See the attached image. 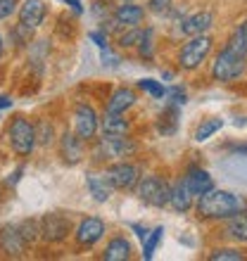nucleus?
I'll use <instances>...</instances> for the list:
<instances>
[{
    "label": "nucleus",
    "instance_id": "1",
    "mask_svg": "<svg viewBox=\"0 0 247 261\" xmlns=\"http://www.w3.org/2000/svg\"><path fill=\"white\" fill-rule=\"evenodd\" d=\"M247 202L242 197L233 193H226V190H209V193L200 195L197 202V212L207 219H228L238 212H245Z\"/></svg>",
    "mask_w": 247,
    "mask_h": 261
},
{
    "label": "nucleus",
    "instance_id": "2",
    "mask_svg": "<svg viewBox=\"0 0 247 261\" xmlns=\"http://www.w3.org/2000/svg\"><path fill=\"white\" fill-rule=\"evenodd\" d=\"M7 138H10V145H12L14 154L29 157L36 145V126L24 117H14L10 128H7Z\"/></svg>",
    "mask_w": 247,
    "mask_h": 261
},
{
    "label": "nucleus",
    "instance_id": "3",
    "mask_svg": "<svg viewBox=\"0 0 247 261\" xmlns=\"http://www.w3.org/2000/svg\"><path fill=\"white\" fill-rule=\"evenodd\" d=\"M242 71H245V57L233 53V50H228V48H224L219 53L216 62H214V69H212L214 79H216V81H224V83L238 79Z\"/></svg>",
    "mask_w": 247,
    "mask_h": 261
},
{
    "label": "nucleus",
    "instance_id": "4",
    "mask_svg": "<svg viewBox=\"0 0 247 261\" xmlns=\"http://www.w3.org/2000/svg\"><path fill=\"white\" fill-rule=\"evenodd\" d=\"M209 50H212V38L205 34L200 36H192L190 43H185L183 50H181V67L183 69H195L200 67V64L207 60V55H209Z\"/></svg>",
    "mask_w": 247,
    "mask_h": 261
},
{
    "label": "nucleus",
    "instance_id": "5",
    "mask_svg": "<svg viewBox=\"0 0 247 261\" xmlns=\"http://www.w3.org/2000/svg\"><path fill=\"white\" fill-rule=\"evenodd\" d=\"M169 193H171V188L166 186L162 178H157V176H147L138 186V197L143 199L145 204H152V206H164L169 202Z\"/></svg>",
    "mask_w": 247,
    "mask_h": 261
},
{
    "label": "nucleus",
    "instance_id": "6",
    "mask_svg": "<svg viewBox=\"0 0 247 261\" xmlns=\"http://www.w3.org/2000/svg\"><path fill=\"white\" fill-rule=\"evenodd\" d=\"M136 152V143L124 136H105L97 145V157L100 159H121L131 157Z\"/></svg>",
    "mask_w": 247,
    "mask_h": 261
},
{
    "label": "nucleus",
    "instance_id": "7",
    "mask_svg": "<svg viewBox=\"0 0 247 261\" xmlns=\"http://www.w3.org/2000/svg\"><path fill=\"white\" fill-rule=\"evenodd\" d=\"M74 130L81 140H90L97 133V117L90 105H76L74 110Z\"/></svg>",
    "mask_w": 247,
    "mask_h": 261
},
{
    "label": "nucleus",
    "instance_id": "8",
    "mask_svg": "<svg viewBox=\"0 0 247 261\" xmlns=\"http://www.w3.org/2000/svg\"><path fill=\"white\" fill-rule=\"evenodd\" d=\"M38 226H41V235L48 242H62L69 233V221L64 219V216H60V214H48V216H43V221Z\"/></svg>",
    "mask_w": 247,
    "mask_h": 261
},
{
    "label": "nucleus",
    "instance_id": "9",
    "mask_svg": "<svg viewBox=\"0 0 247 261\" xmlns=\"http://www.w3.org/2000/svg\"><path fill=\"white\" fill-rule=\"evenodd\" d=\"M45 12H48V7L43 0H24L19 7V24L29 29L41 27L43 19H45Z\"/></svg>",
    "mask_w": 247,
    "mask_h": 261
},
{
    "label": "nucleus",
    "instance_id": "10",
    "mask_svg": "<svg viewBox=\"0 0 247 261\" xmlns=\"http://www.w3.org/2000/svg\"><path fill=\"white\" fill-rule=\"evenodd\" d=\"M107 178H110L112 188H119V190H129L138 183V169L133 164H114L107 171Z\"/></svg>",
    "mask_w": 247,
    "mask_h": 261
},
{
    "label": "nucleus",
    "instance_id": "11",
    "mask_svg": "<svg viewBox=\"0 0 247 261\" xmlns=\"http://www.w3.org/2000/svg\"><path fill=\"white\" fill-rule=\"evenodd\" d=\"M0 249L5 252V254H21L24 249H27V240H24V235H21L19 228H3L0 230Z\"/></svg>",
    "mask_w": 247,
    "mask_h": 261
},
{
    "label": "nucleus",
    "instance_id": "12",
    "mask_svg": "<svg viewBox=\"0 0 247 261\" xmlns=\"http://www.w3.org/2000/svg\"><path fill=\"white\" fill-rule=\"evenodd\" d=\"M105 233V223L100 219H86L81 221V226L76 228V240L81 245H95Z\"/></svg>",
    "mask_w": 247,
    "mask_h": 261
},
{
    "label": "nucleus",
    "instance_id": "13",
    "mask_svg": "<svg viewBox=\"0 0 247 261\" xmlns=\"http://www.w3.org/2000/svg\"><path fill=\"white\" fill-rule=\"evenodd\" d=\"M145 12L140 5H131V3H124V5L117 7L114 12V24L117 27H138L143 21Z\"/></svg>",
    "mask_w": 247,
    "mask_h": 261
},
{
    "label": "nucleus",
    "instance_id": "14",
    "mask_svg": "<svg viewBox=\"0 0 247 261\" xmlns=\"http://www.w3.org/2000/svg\"><path fill=\"white\" fill-rule=\"evenodd\" d=\"M62 157L67 164H79L83 157V147H81V138L74 133H64L62 136Z\"/></svg>",
    "mask_w": 247,
    "mask_h": 261
},
{
    "label": "nucleus",
    "instance_id": "15",
    "mask_svg": "<svg viewBox=\"0 0 247 261\" xmlns=\"http://www.w3.org/2000/svg\"><path fill=\"white\" fill-rule=\"evenodd\" d=\"M212 12H197L192 14V17H188V19L183 21V27H181V34L185 36H200L205 34L207 29L212 27Z\"/></svg>",
    "mask_w": 247,
    "mask_h": 261
},
{
    "label": "nucleus",
    "instance_id": "16",
    "mask_svg": "<svg viewBox=\"0 0 247 261\" xmlns=\"http://www.w3.org/2000/svg\"><path fill=\"white\" fill-rule=\"evenodd\" d=\"M185 186L190 188L192 195H205L214 188V183H212V176H209L207 171H202V169H192V171L185 176Z\"/></svg>",
    "mask_w": 247,
    "mask_h": 261
},
{
    "label": "nucleus",
    "instance_id": "17",
    "mask_svg": "<svg viewBox=\"0 0 247 261\" xmlns=\"http://www.w3.org/2000/svg\"><path fill=\"white\" fill-rule=\"evenodd\" d=\"M86 183H88L90 195L97 199V202H107L112 195V183L107 176H97V173H88L86 176Z\"/></svg>",
    "mask_w": 247,
    "mask_h": 261
},
{
    "label": "nucleus",
    "instance_id": "18",
    "mask_svg": "<svg viewBox=\"0 0 247 261\" xmlns=\"http://www.w3.org/2000/svg\"><path fill=\"white\" fill-rule=\"evenodd\" d=\"M169 202L176 212H188L192 204V193L190 188L185 186V180H179L176 186L171 188V193H169Z\"/></svg>",
    "mask_w": 247,
    "mask_h": 261
},
{
    "label": "nucleus",
    "instance_id": "19",
    "mask_svg": "<svg viewBox=\"0 0 247 261\" xmlns=\"http://www.w3.org/2000/svg\"><path fill=\"white\" fill-rule=\"evenodd\" d=\"M136 102V93L131 88H119L114 95L110 97V102H107V112H114V114H124V112L133 107Z\"/></svg>",
    "mask_w": 247,
    "mask_h": 261
},
{
    "label": "nucleus",
    "instance_id": "20",
    "mask_svg": "<svg viewBox=\"0 0 247 261\" xmlns=\"http://www.w3.org/2000/svg\"><path fill=\"white\" fill-rule=\"evenodd\" d=\"M100 126H103L105 136H126L129 133V121L124 119V114H114V112H107Z\"/></svg>",
    "mask_w": 247,
    "mask_h": 261
},
{
    "label": "nucleus",
    "instance_id": "21",
    "mask_svg": "<svg viewBox=\"0 0 247 261\" xmlns=\"http://www.w3.org/2000/svg\"><path fill=\"white\" fill-rule=\"evenodd\" d=\"M226 233L231 235V238H235V240L247 242V209L245 212L233 214V216H228Z\"/></svg>",
    "mask_w": 247,
    "mask_h": 261
},
{
    "label": "nucleus",
    "instance_id": "22",
    "mask_svg": "<svg viewBox=\"0 0 247 261\" xmlns=\"http://www.w3.org/2000/svg\"><path fill=\"white\" fill-rule=\"evenodd\" d=\"M131 256V245L124 238H114L105 249V261H126Z\"/></svg>",
    "mask_w": 247,
    "mask_h": 261
},
{
    "label": "nucleus",
    "instance_id": "23",
    "mask_svg": "<svg viewBox=\"0 0 247 261\" xmlns=\"http://www.w3.org/2000/svg\"><path fill=\"white\" fill-rule=\"evenodd\" d=\"M226 48L238 53V55H242V57H247V21L238 27V31L231 36V41H228Z\"/></svg>",
    "mask_w": 247,
    "mask_h": 261
},
{
    "label": "nucleus",
    "instance_id": "24",
    "mask_svg": "<svg viewBox=\"0 0 247 261\" xmlns=\"http://www.w3.org/2000/svg\"><path fill=\"white\" fill-rule=\"evenodd\" d=\"M224 126V121H221L219 117H212V119H207V121H202V124L197 126V130H195V140L197 143H202V140H207V138H212L216 130Z\"/></svg>",
    "mask_w": 247,
    "mask_h": 261
},
{
    "label": "nucleus",
    "instance_id": "25",
    "mask_svg": "<svg viewBox=\"0 0 247 261\" xmlns=\"http://www.w3.org/2000/svg\"><path fill=\"white\" fill-rule=\"evenodd\" d=\"M53 136H55V133H53V126L41 119V121L36 124V143L38 145H53Z\"/></svg>",
    "mask_w": 247,
    "mask_h": 261
},
{
    "label": "nucleus",
    "instance_id": "26",
    "mask_svg": "<svg viewBox=\"0 0 247 261\" xmlns=\"http://www.w3.org/2000/svg\"><path fill=\"white\" fill-rule=\"evenodd\" d=\"M162 235H164V228H155V230L150 233V238L145 235V247H143L145 259H152V254H155V249H157L159 240H162Z\"/></svg>",
    "mask_w": 247,
    "mask_h": 261
},
{
    "label": "nucleus",
    "instance_id": "27",
    "mask_svg": "<svg viewBox=\"0 0 247 261\" xmlns=\"http://www.w3.org/2000/svg\"><path fill=\"white\" fill-rule=\"evenodd\" d=\"M145 34L147 31H140V29H136V27H131V31L129 34H121V38H119V43H121L124 48H131V45H136V43H140L145 38Z\"/></svg>",
    "mask_w": 247,
    "mask_h": 261
},
{
    "label": "nucleus",
    "instance_id": "28",
    "mask_svg": "<svg viewBox=\"0 0 247 261\" xmlns=\"http://www.w3.org/2000/svg\"><path fill=\"white\" fill-rule=\"evenodd\" d=\"M209 259L212 261H242L245 256H242V252H238V249H216Z\"/></svg>",
    "mask_w": 247,
    "mask_h": 261
},
{
    "label": "nucleus",
    "instance_id": "29",
    "mask_svg": "<svg viewBox=\"0 0 247 261\" xmlns=\"http://www.w3.org/2000/svg\"><path fill=\"white\" fill-rule=\"evenodd\" d=\"M138 86L143 90H147L150 95H155V97H164L166 95V90H164V86L162 83H157V81H152V79H143V81H138Z\"/></svg>",
    "mask_w": 247,
    "mask_h": 261
},
{
    "label": "nucleus",
    "instance_id": "30",
    "mask_svg": "<svg viewBox=\"0 0 247 261\" xmlns=\"http://www.w3.org/2000/svg\"><path fill=\"white\" fill-rule=\"evenodd\" d=\"M17 3L19 0H0V19H7L17 12Z\"/></svg>",
    "mask_w": 247,
    "mask_h": 261
},
{
    "label": "nucleus",
    "instance_id": "31",
    "mask_svg": "<svg viewBox=\"0 0 247 261\" xmlns=\"http://www.w3.org/2000/svg\"><path fill=\"white\" fill-rule=\"evenodd\" d=\"M90 41L95 43L97 48L107 50V36H105V34H100V31H93V34H90Z\"/></svg>",
    "mask_w": 247,
    "mask_h": 261
},
{
    "label": "nucleus",
    "instance_id": "32",
    "mask_svg": "<svg viewBox=\"0 0 247 261\" xmlns=\"http://www.w3.org/2000/svg\"><path fill=\"white\" fill-rule=\"evenodd\" d=\"M150 5H152V10H155V12H162V10L169 5V0H150Z\"/></svg>",
    "mask_w": 247,
    "mask_h": 261
},
{
    "label": "nucleus",
    "instance_id": "33",
    "mask_svg": "<svg viewBox=\"0 0 247 261\" xmlns=\"http://www.w3.org/2000/svg\"><path fill=\"white\" fill-rule=\"evenodd\" d=\"M7 107H12V97L0 95V110H7Z\"/></svg>",
    "mask_w": 247,
    "mask_h": 261
},
{
    "label": "nucleus",
    "instance_id": "34",
    "mask_svg": "<svg viewBox=\"0 0 247 261\" xmlns=\"http://www.w3.org/2000/svg\"><path fill=\"white\" fill-rule=\"evenodd\" d=\"M64 3H69V5L74 7L76 12H81V3H79V0H64Z\"/></svg>",
    "mask_w": 247,
    "mask_h": 261
},
{
    "label": "nucleus",
    "instance_id": "35",
    "mask_svg": "<svg viewBox=\"0 0 247 261\" xmlns=\"http://www.w3.org/2000/svg\"><path fill=\"white\" fill-rule=\"evenodd\" d=\"M3 53H5V43H3V36H0V57H3Z\"/></svg>",
    "mask_w": 247,
    "mask_h": 261
}]
</instances>
